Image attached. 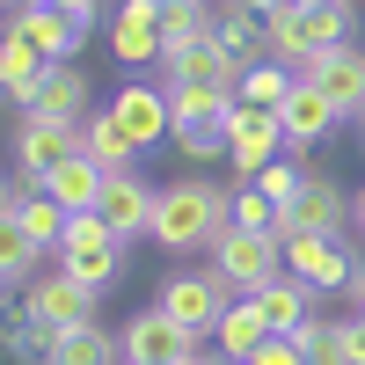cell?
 <instances>
[{"label":"cell","instance_id":"1","mask_svg":"<svg viewBox=\"0 0 365 365\" xmlns=\"http://www.w3.org/2000/svg\"><path fill=\"white\" fill-rule=\"evenodd\" d=\"M227 234H234V190H220L205 175H182V182L161 190V205H154L161 249H220Z\"/></svg>","mask_w":365,"mask_h":365},{"label":"cell","instance_id":"2","mask_svg":"<svg viewBox=\"0 0 365 365\" xmlns=\"http://www.w3.org/2000/svg\"><path fill=\"white\" fill-rule=\"evenodd\" d=\"M58 270H73L88 292H110L125 278V234H117L103 212H73L66 241H58Z\"/></svg>","mask_w":365,"mask_h":365},{"label":"cell","instance_id":"3","mask_svg":"<svg viewBox=\"0 0 365 365\" xmlns=\"http://www.w3.org/2000/svg\"><path fill=\"white\" fill-rule=\"evenodd\" d=\"M234 278H220V270H182V278H161V299L154 307H168L190 336H212V329L227 322V307H234Z\"/></svg>","mask_w":365,"mask_h":365},{"label":"cell","instance_id":"4","mask_svg":"<svg viewBox=\"0 0 365 365\" xmlns=\"http://www.w3.org/2000/svg\"><path fill=\"white\" fill-rule=\"evenodd\" d=\"M278 154H285V125H278V110L234 103V117H227V161H234V182H256Z\"/></svg>","mask_w":365,"mask_h":365},{"label":"cell","instance_id":"5","mask_svg":"<svg viewBox=\"0 0 365 365\" xmlns=\"http://www.w3.org/2000/svg\"><path fill=\"white\" fill-rule=\"evenodd\" d=\"M96 299H103V292H88L73 270H44V278H29V285H22V314L37 322V329H51V336H58V329L96 322Z\"/></svg>","mask_w":365,"mask_h":365},{"label":"cell","instance_id":"6","mask_svg":"<svg viewBox=\"0 0 365 365\" xmlns=\"http://www.w3.org/2000/svg\"><path fill=\"white\" fill-rule=\"evenodd\" d=\"M205 336H190L168 307H146L125 322V365H190Z\"/></svg>","mask_w":365,"mask_h":365},{"label":"cell","instance_id":"7","mask_svg":"<svg viewBox=\"0 0 365 365\" xmlns=\"http://www.w3.org/2000/svg\"><path fill=\"white\" fill-rule=\"evenodd\" d=\"M212 270L220 278H234V292H256V285H270V278H285V241L278 234H227L220 249H212Z\"/></svg>","mask_w":365,"mask_h":365},{"label":"cell","instance_id":"8","mask_svg":"<svg viewBox=\"0 0 365 365\" xmlns=\"http://www.w3.org/2000/svg\"><path fill=\"white\" fill-rule=\"evenodd\" d=\"M285 270L307 278L314 292H351V278H358L344 234H285Z\"/></svg>","mask_w":365,"mask_h":365},{"label":"cell","instance_id":"9","mask_svg":"<svg viewBox=\"0 0 365 365\" xmlns=\"http://www.w3.org/2000/svg\"><path fill=\"white\" fill-rule=\"evenodd\" d=\"M351 227V190H336L329 175L307 168V182H299V197L278 205V241L285 234H344Z\"/></svg>","mask_w":365,"mask_h":365},{"label":"cell","instance_id":"10","mask_svg":"<svg viewBox=\"0 0 365 365\" xmlns=\"http://www.w3.org/2000/svg\"><path fill=\"white\" fill-rule=\"evenodd\" d=\"M249 66H256V58H241L234 44H220V37H197L190 51H168V58H161V81H212V88H234V96H241Z\"/></svg>","mask_w":365,"mask_h":365},{"label":"cell","instance_id":"11","mask_svg":"<svg viewBox=\"0 0 365 365\" xmlns=\"http://www.w3.org/2000/svg\"><path fill=\"white\" fill-rule=\"evenodd\" d=\"M292 73H299V81H322V88H329V103H336L344 117H365V51H358V44L314 51V58H299Z\"/></svg>","mask_w":365,"mask_h":365},{"label":"cell","instance_id":"12","mask_svg":"<svg viewBox=\"0 0 365 365\" xmlns=\"http://www.w3.org/2000/svg\"><path fill=\"white\" fill-rule=\"evenodd\" d=\"M66 154H81V125H51V117H22L15 125V168L37 182V190H44V175Z\"/></svg>","mask_w":365,"mask_h":365},{"label":"cell","instance_id":"13","mask_svg":"<svg viewBox=\"0 0 365 365\" xmlns=\"http://www.w3.org/2000/svg\"><path fill=\"white\" fill-rule=\"evenodd\" d=\"M117 125L132 132V146L139 154H154L161 139H175V110H168V88H146V81H132V88H117Z\"/></svg>","mask_w":365,"mask_h":365},{"label":"cell","instance_id":"14","mask_svg":"<svg viewBox=\"0 0 365 365\" xmlns=\"http://www.w3.org/2000/svg\"><path fill=\"white\" fill-rule=\"evenodd\" d=\"M110 51L125 58V66H161V0H117Z\"/></svg>","mask_w":365,"mask_h":365},{"label":"cell","instance_id":"15","mask_svg":"<svg viewBox=\"0 0 365 365\" xmlns=\"http://www.w3.org/2000/svg\"><path fill=\"white\" fill-rule=\"evenodd\" d=\"M278 125H285V146H314L344 125V110L329 103V88L322 81H292V96L278 103Z\"/></svg>","mask_w":365,"mask_h":365},{"label":"cell","instance_id":"16","mask_svg":"<svg viewBox=\"0 0 365 365\" xmlns=\"http://www.w3.org/2000/svg\"><path fill=\"white\" fill-rule=\"evenodd\" d=\"M15 117H51V125H81V117H88V73L73 66V58H58V66L37 81V96H29Z\"/></svg>","mask_w":365,"mask_h":365},{"label":"cell","instance_id":"17","mask_svg":"<svg viewBox=\"0 0 365 365\" xmlns=\"http://www.w3.org/2000/svg\"><path fill=\"white\" fill-rule=\"evenodd\" d=\"M51 66H58V58H44V51H37V37L8 22V37H0V88H8V103H15V110L37 96V81H44Z\"/></svg>","mask_w":365,"mask_h":365},{"label":"cell","instance_id":"18","mask_svg":"<svg viewBox=\"0 0 365 365\" xmlns=\"http://www.w3.org/2000/svg\"><path fill=\"white\" fill-rule=\"evenodd\" d=\"M154 205H161V190L132 168V175H110V190H103V220L132 241V234H154Z\"/></svg>","mask_w":365,"mask_h":365},{"label":"cell","instance_id":"19","mask_svg":"<svg viewBox=\"0 0 365 365\" xmlns=\"http://www.w3.org/2000/svg\"><path fill=\"white\" fill-rule=\"evenodd\" d=\"M44 190L66 205V212H103V190H110V168L96 154H66L51 175H44Z\"/></svg>","mask_w":365,"mask_h":365},{"label":"cell","instance_id":"20","mask_svg":"<svg viewBox=\"0 0 365 365\" xmlns=\"http://www.w3.org/2000/svg\"><path fill=\"white\" fill-rule=\"evenodd\" d=\"M256 307H263V322H270V336H299V329H307V307H314V285L285 270V278L256 285Z\"/></svg>","mask_w":365,"mask_h":365},{"label":"cell","instance_id":"21","mask_svg":"<svg viewBox=\"0 0 365 365\" xmlns=\"http://www.w3.org/2000/svg\"><path fill=\"white\" fill-rule=\"evenodd\" d=\"M81 154H96L110 175H132L139 168V146H132L125 125H117V110H88L81 117Z\"/></svg>","mask_w":365,"mask_h":365},{"label":"cell","instance_id":"22","mask_svg":"<svg viewBox=\"0 0 365 365\" xmlns=\"http://www.w3.org/2000/svg\"><path fill=\"white\" fill-rule=\"evenodd\" d=\"M168 88V110H175V125H227L234 117V88H212V81H161Z\"/></svg>","mask_w":365,"mask_h":365},{"label":"cell","instance_id":"23","mask_svg":"<svg viewBox=\"0 0 365 365\" xmlns=\"http://www.w3.org/2000/svg\"><path fill=\"white\" fill-rule=\"evenodd\" d=\"M44 365H125V336H110V329H96V322L58 329Z\"/></svg>","mask_w":365,"mask_h":365},{"label":"cell","instance_id":"24","mask_svg":"<svg viewBox=\"0 0 365 365\" xmlns=\"http://www.w3.org/2000/svg\"><path fill=\"white\" fill-rule=\"evenodd\" d=\"M8 22H15V29H29L44 58H73V51H81V37H88V22L58 15V8H8Z\"/></svg>","mask_w":365,"mask_h":365},{"label":"cell","instance_id":"25","mask_svg":"<svg viewBox=\"0 0 365 365\" xmlns=\"http://www.w3.org/2000/svg\"><path fill=\"white\" fill-rule=\"evenodd\" d=\"M263 336H270V322H263V307H256V292H241V299H234V307H227V322H220V329H212V344H220V351H227L234 365H249Z\"/></svg>","mask_w":365,"mask_h":365},{"label":"cell","instance_id":"26","mask_svg":"<svg viewBox=\"0 0 365 365\" xmlns=\"http://www.w3.org/2000/svg\"><path fill=\"white\" fill-rule=\"evenodd\" d=\"M205 8H212V37L220 44H234L241 58H270L263 51V15L249 8V0H205Z\"/></svg>","mask_w":365,"mask_h":365},{"label":"cell","instance_id":"27","mask_svg":"<svg viewBox=\"0 0 365 365\" xmlns=\"http://www.w3.org/2000/svg\"><path fill=\"white\" fill-rule=\"evenodd\" d=\"M51 249H44V241H29L15 220H0V285H8V292H22L29 278H37V263H44Z\"/></svg>","mask_w":365,"mask_h":365},{"label":"cell","instance_id":"28","mask_svg":"<svg viewBox=\"0 0 365 365\" xmlns=\"http://www.w3.org/2000/svg\"><path fill=\"white\" fill-rule=\"evenodd\" d=\"M197 37H212V8L205 0H161V58L190 51Z\"/></svg>","mask_w":365,"mask_h":365},{"label":"cell","instance_id":"29","mask_svg":"<svg viewBox=\"0 0 365 365\" xmlns=\"http://www.w3.org/2000/svg\"><path fill=\"white\" fill-rule=\"evenodd\" d=\"M292 66H285V58H256V66H249V81H241V103H256V110H278L285 96H292Z\"/></svg>","mask_w":365,"mask_h":365},{"label":"cell","instance_id":"30","mask_svg":"<svg viewBox=\"0 0 365 365\" xmlns=\"http://www.w3.org/2000/svg\"><path fill=\"white\" fill-rule=\"evenodd\" d=\"M234 227L241 234H278V197H263L256 182H234Z\"/></svg>","mask_w":365,"mask_h":365},{"label":"cell","instance_id":"31","mask_svg":"<svg viewBox=\"0 0 365 365\" xmlns=\"http://www.w3.org/2000/svg\"><path fill=\"white\" fill-rule=\"evenodd\" d=\"M175 154H190V161H227V125H175Z\"/></svg>","mask_w":365,"mask_h":365},{"label":"cell","instance_id":"32","mask_svg":"<svg viewBox=\"0 0 365 365\" xmlns=\"http://www.w3.org/2000/svg\"><path fill=\"white\" fill-rule=\"evenodd\" d=\"M299 182H307V161L278 154V161H270V168L256 175V190H263V197H278V205H292V197H299Z\"/></svg>","mask_w":365,"mask_h":365},{"label":"cell","instance_id":"33","mask_svg":"<svg viewBox=\"0 0 365 365\" xmlns=\"http://www.w3.org/2000/svg\"><path fill=\"white\" fill-rule=\"evenodd\" d=\"M249 365H314V351H307V336H263Z\"/></svg>","mask_w":365,"mask_h":365},{"label":"cell","instance_id":"34","mask_svg":"<svg viewBox=\"0 0 365 365\" xmlns=\"http://www.w3.org/2000/svg\"><path fill=\"white\" fill-rule=\"evenodd\" d=\"M29 8H58V15H73V22H96L103 0H29Z\"/></svg>","mask_w":365,"mask_h":365},{"label":"cell","instance_id":"35","mask_svg":"<svg viewBox=\"0 0 365 365\" xmlns=\"http://www.w3.org/2000/svg\"><path fill=\"white\" fill-rule=\"evenodd\" d=\"M365 307V263H358V278H351V314Z\"/></svg>","mask_w":365,"mask_h":365},{"label":"cell","instance_id":"36","mask_svg":"<svg viewBox=\"0 0 365 365\" xmlns=\"http://www.w3.org/2000/svg\"><path fill=\"white\" fill-rule=\"evenodd\" d=\"M351 227L365 234V182H358V197H351Z\"/></svg>","mask_w":365,"mask_h":365},{"label":"cell","instance_id":"37","mask_svg":"<svg viewBox=\"0 0 365 365\" xmlns=\"http://www.w3.org/2000/svg\"><path fill=\"white\" fill-rule=\"evenodd\" d=\"M190 365H234V358H227V351H197Z\"/></svg>","mask_w":365,"mask_h":365},{"label":"cell","instance_id":"38","mask_svg":"<svg viewBox=\"0 0 365 365\" xmlns=\"http://www.w3.org/2000/svg\"><path fill=\"white\" fill-rule=\"evenodd\" d=\"M351 329H358V344H365V307H358V314H351Z\"/></svg>","mask_w":365,"mask_h":365},{"label":"cell","instance_id":"39","mask_svg":"<svg viewBox=\"0 0 365 365\" xmlns=\"http://www.w3.org/2000/svg\"><path fill=\"white\" fill-rule=\"evenodd\" d=\"M292 8H336V0H292Z\"/></svg>","mask_w":365,"mask_h":365},{"label":"cell","instance_id":"40","mask_svg":"<svg viewBox=\"0 0 365 365\" xmlns=\"http://www.w3.org/2000/svg\"><path fill=\"white\" fill-rule=\"evenodd\" d=\"M8 8H29V0H8Z\"/></svg>","mask_w":365,"mask_h":365},{"label":"cell","instance_id":"41","mask_svg":"<svg viewBox=\"0 0 365 365\" xmlns=\"http://www.w3.org/2000/svg\"><path fill=\"white\" fill-rule=\"evenodd\" d=\"M358 139H365V117H358Z\"/></svg>","mask_w":365,"mask_h":365}]
</instances>
